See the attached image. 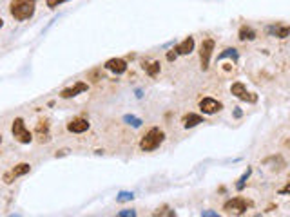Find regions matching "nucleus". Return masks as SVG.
<instances>
[{
    "label": "nucleus",
    "mask_w": 290,
    "mask_h": 217,
    "mask_svg": "<svg viewBox=\"0 0 290 217\" xmlns=\"http://www.w3.org/2000/svg\"><path fill=\"white\" fill-rule=\"evenodd\" d=\"M251 172H252L251 168H247V172L243 174V176H241L240 183L236 185V188H238V190H241V188H243V186H245V181H247V179H249V176H251Z\"/></svg>",
    "instance_id": "412c9836"
},
{
    "label": "nucleus",
    "mask_w": 290,
    "mask_h": 217,
    "mask_svg": "<svg viewBox=\"0 0 290 217\" xmlns=\"http://www.w3.org/2000/svg\"><path fill=\"white\" fill-rule=\"evenodd\" d=\"M214 47H216V42H214L212 38H205L200 44V63H201V69H203V71H207V69L211 67Z\"/></svg>",
    "instance_id": "39448f33"
},
{
    "label": "nucleus",
    "mask_w": 290,
    "mask_h": 217,
    "mask_svg": "<svg viewBox=\"0 0 290 217\" xmlns=\"http://www.w3.org/2000/svg\"><path fill=\"white\" fill-rule=\"evenodd\" d=\"M91 127L89 120H85V118H72L71 122L67 123V130L72 134H84L87 132Z\"/></svg>",
    "instance_id": "f8f14e48"
},
{
    "label": "nucleus",
    "mask_w": 290,
    "mask_h": 217,
    "mask_svg": "<svg viewBox=\"0 0 290 217\" xmlns=\"http://www.w3.org/2000/svg\"><path fill=\"white\" fill-rule=\"evenodd\" d=\"M194 51V36H187L183 42H180L178 45H174L173 51L167 53V60L173 62L176 56H187Z\"/></svg>",
    "instance_id": "423d86ee"
},
{
    "label": "nucleus",
    "mask_w": 290,
    "mask_h": 217,
    "mask_svg": "<svg viewBox=\"0 0 290 217\" xmlns=\"http://www.w3.org/2000/svg\"><path fill=\"white\" fill-rule=\"evenodd\" d=\"M4 28V20H2V18H0V29Z\"/></svg>",
    "instance_id": "bb28decb"
},
{
    "label": "nucleus",
    "mask_w": 290,
    "mask_h": 217,
    "mask_svg": "<svg viewBox=\"0 0 290 217\" xmlns=\"http://www.w3.org/2000/svg\"><path fill=\"white\" fill-rule=\"evenodd\" d=\"M134 197L133 192H120V194L116 195V201H131Z\"/></svg>",
    "instance_id": "4be33fe9"
},
{
    "label": "nucleus",
    "mask_w": 290,
    "mask_h": 217,
    "mask_svg": "<svg viewBox=\"0 0 290 217\" xmlns=\"http://www.w3.org/2000/svg\"><path fill=\"white\" fill-rule=\"evenodd\" d=\"M227 56L234 58V60H238V51H236L234 47H227V49H225L221 55H218V60H223V58H227Z\"/></svg>",
    "instance_id": "6ab92c4d"
},
{
    "label": "nucleus",
    "mask_w": 290,
    "mask_h": 217,
    "mask_svg": "<svg viewBox=\"0 0 290 217\" xmlns=\"http://www.w3.org/2000/svg\"><path fill=\"white\" fill-rule=\"evenodd\" d=\"M200 123H205V120H203L201 114H196V112H189V114H185V116L181 118L183 128H194V127H198Z\"/></svg>",
    "instance_id": "2eb2a0df"
},
{
    "label": "nucleus",
    "mask_w": 290,
    "mask_h": 217,
    "mask_svg": "<svg viewBox=\"0 0 290 217\" xmlns=\"http://www.w3.org/2000/svg\"><path fill=\"white\" fill-rule=\"evenodd\" d=\"M87 89H89V85L85 84V82H74L71 87H66V89L60 91V98L69 100V98H74V96L78 94H84Z\"/></svg>",
    "instance_id": "9b49d317"
},
{
    "label": "nucleus",
    "mask_w": 290,
    "mask_h": 217,
    "mask_svg": "<svg viewBox=\"0 0 290 217\" xmlns=\"http://www.w3.org/2000/svg\"><path fill=\"white\" fill-rule=\"evenodd\" d=\"M35 138L38 143H49L51 141V125L47 120H40L36 123V128H35Z\"/></svg>",
    "instance_id": "9d476101"
},
{
    "label": "nucleus",
    "mask_w": 290,
    "mask_h": 217,
    "mask_svg": "<svg viewBox=\"0 0 290 217\" xmlns=\"http://www.w3.org/2000/svg\"><path fill=\"white\" fill-rule=\"evenodd\" d=\"M7 9L15 22H28L35 17L36 0H11Z\"/></svg>",
    "instance_id": "f257e3e1"
},
{
    "label": "nucleus",
    "mask_w": 290,
    "mask_h": 217,
    "mask_svg": "<svg viewBox=\"0 0 290 217\" xmlns=\"http://www.w3.org/2000/svg\"><path fill=\"white\" fill-rule=\"evenodd\" d=\"M289 26L287 24H272V26H268L267 28V33L270 34V36H276V38L279 40H285L287 36H289Z\"/></svg>",
    "instance_id": "4468645a"
},
{
    "label": "nucleus",
    "mask_w": 290,
    "mask_h": 217,
    "mask_svg": "<svg viewBox=\"0 0 290 217\" xmlns=\"http://www.w3.org/2000/svg\"><path fill=\"white\" fill-rule=\"evenodd\" d=\"M256 36H257V33L251 28V26H241L240 31H238V38H240L241 42H252V40H256Z\"/></svg>",
    "instance_id": "dca6fc26"
},
{
    "label": "nucleus",
    "mask_w": 290,
    "mask_h": 217,
    "mask_svg": "<svg viewBox=\"0 0 290 217\" xmlns=\"http://www.w3.org/2000/svg\"><path fill=\"white\" fill-rule=\"evenodd\" d=\"M0 145H2V132H0Z\"/></svg>",
    "instance_id": "cd10ccee"
},
{
    "label": "nucleus",
    "mask_w": 290,
    "mask_h": 217,
    "mask_svg": "<svg viewBox=\"0 0 290 217\" xmlns=\"http://www.w3.org/2000/svg\"><path fill=\"white\" fill-rule=\"evenodd\" d=\"M11 136L13 139L17 141V143L20 145H29V143H33V132L28 128V125H26V120L24 118H15L11 123Z\"/></svg>",
    "instance_id": "7ed1b4c3"
},
{
    "label": "nucleus",
    "mask_w": 290,
    "mask_h": 217,
    "mask_svg": "<svg viewBox=\"0 0 290 217\" xmlns=\"http://www.w3.org/2000/svg\"><path fill=\"white\" fill-rule=\"evenodd\" d=\"M66 2H69V0H45V6L49 7V9H56V7L66 4Z\"/></svg>",
    "instance_id": "aec40b11"
},
{
    "label": "nucleus",
    "mask_w": 290,
    "mask_h": 217,
    "mask_svg": "<svg viewBox=\"0 0 290 217\" xmlns=\"http://www.w3.org/2000/svg\"><path fill=\"white\" fill-rule=\"evenodd\" d=\"M31 172V165L29 163H18L15 165L13 168H9L6 174H4V183L6 185H11L13 181H17L18 178H22L26 174Z\"/></svg>",
    "instance_id": "6e6552de"
},
{
    "label": "nucleus",
    "mask_w": 290,
    "mask_h": 217,
    "mask_svg": "<svg viewBox=\"0 0 290 217\" xmlns=\"http://www.w3.org/2000/svg\"><path fill=\"white\" fill-rule=\"evenodd\" d=\"M144 71L149 74V76H156L158 72H160V62H152V63H144Z\"/></svg>",
    "instance_id": "f3484780"
},
{
    "label": "nucleus",
    "mask_w": 290,
    "mask_h": 217,
    "mask_svg": "<svg viewBox=\"0 0 290 217\" xmlns=\"http://www.w3.org/2000/svg\"><path fill=\"white\" fill-rule=\"evenodd\" d=\"M123 122L127 123V125H131V127H134V128H140L142 127V120L140 118H136V116H131V114H127V116H123Z\"/></svg>",
    "instance_id": "a211bd4d"
},
{
    "label": "nucleus",
    "mask_w": 290,
    "mask_h": 217,
    "mask_svg": "<svg viewBox=\"0 0 290 217\" xmlns=\"http://www.w3.org/2000/svg\"><path fill=\"white\" fill-rule=\"evenodd\" d=\"M163 141H165V132L160 127H151L140 138V151L144 152L158 151L163 145Z\"/></svg>",
    "instance_id": "f03ea898"
},
{
    "label": "nucleus",
    "mask_w": 290,
    "mask_h": 217,
    "mask_svg": "<svg viewBox=\"0 0 290 217\" xmlns=\"http://www.w3.org/2000/svg\"><path fill=\"white\" fill-rule=\"evenodd\" d=\"M251 201H247L245 197H241V195H238V197H232V199L225 201L223 205V212L225 214H234V216H243V214H247V210L251 208Z\"/></svg>",
    "instance_id": "20e7f679"
},
{
    "label": "nucleus",
    "mask_w": 290,
    "mask_h": 217,
    "mask_svg": "<svg viewBox=\"0 0 290 217\" xmlns=\"http://www.w3.org/2000/svg\"><path fill=\"white\" fill-rule=\"evenodd\" d=\"M200 111L203 112V114H209V116H212V114H216V112H221V109H223V103L219 100H216V98H203V100H200Z\"/></svg>",
    "instance_id": "1a4fd4ad"
},
{
    "label": "nucleus",
    "mask_w": 290,
    "mask_h": 217,
    "mask_svg": "<svg viewBox=\"0 0 290 217\" xmlns=\"http://www.w3.org/2000/svg\"><path fill=\"white\" fill-rule=\"evenodd\" d=\"M230 93H232V96H236L238 100L247 101V103H256V101H257V94L251 93V91L245 87V84H241V82H236V84H232V87H230Z\"/></svg>",
    "instance_id": "0eeeda50"
},
{
    "label": "nucleus",
    "mask_w": 290,
    "mask_h": 217,
    "mask_svg": "<svg viewBox=\"0 0 290 217\" xmlns=\"http://www.w3.org/2000/svg\"><path fill=\"white\" fill-rule=\"evenodd\" d=\"M118 216L120 217H129V216L133 217V216H136V212L134 210H122V212H118Z\"/></svg>",
    "instance_id": "b1692460"
},
{
    "label": "nucleus",
    "mask_w": 290,
    "mask_h": 217,
    "mask_svg": "<svg viewBox=\"0 0 290 217\" xmlns=\"http://www.w3.org/2000/svg\"><path fill=\"white\" fill-rule=\"evenodd\" d=\"M165 210H167V206L158 208V212H154V216H174V212H165Z\"/></svg>",
    "instance_id": "5701e85b"
},
{
    "label": "nucleus",
    "mask_w": 290,
    "mask_h": 217,
    "mask_svg": "<svg viewBox=\"0 0 290 217\" xmlns=\"http://www.w3.org/2000/svg\"><path fill=\"white\" fill-rule=\"evenodd\" d=\"M234 118H241V111H240V107H236V111H234Z\"/></svg>",
    "instance_id": "a878e982"
},
{
    "label": "nucleus",
    "mask_w": 290,
    "mask_h": 217,
    "mask_svg": "<svg viewBox=\"0 0 290 217\" xmlns=\"http://www.w3.org/2000/svg\"><path fill=\"white\" fill-rule=\"evenodd\" d=\"M107 71H111L112 74H123V72L127 71V62L123 60V58H111V60L106 62V65H104Z\"/></svg>",
    "instance_id": "ddd939ff"
},
{
    "label": "nucleus",
    "mask_w": 290,
    "mask_h": 217,
    "mask_svg": "<svg viewBox=\"0 0 290 217\" xmlns=\"http://www.w3.org/2000/svg\"><path fill=\"white\" fill-rule=\"evenodd\" d=\"M201 216H203V217H218V212H209V210H203V212H201Z\"/></svg>",
    "instance_id": "393cba45"
}]
</instances>
